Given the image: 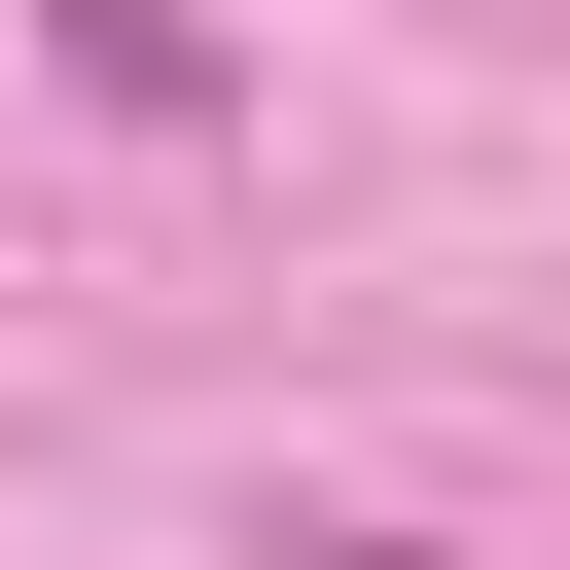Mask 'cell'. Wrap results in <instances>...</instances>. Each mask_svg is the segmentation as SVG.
Returning <instances> with one entry per match:
<instances>
[{
  "label": "cell",
  "instance_id": "1",
  "mask_svg": "<svg viewBox=\"0 0 570 570\" xmlns=\"http://www.w3.org/2000/svg\"><path fill=\"white\" fill-rule=\"evenodd\" d=\"M36 71H71L107 142H214V107H249V36H214V0H36Z\"/></svg>",
  "mask_w": 570,
  "mask_h": 570
}]
</instances>
